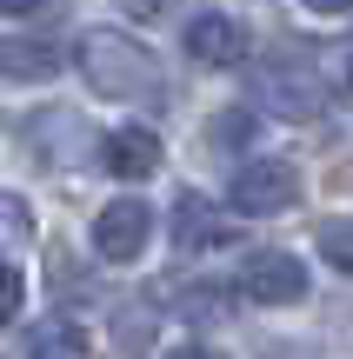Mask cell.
Segmentation results:
<instances>
[{
  "instance_id": "ac0fdd59",
  "label": "cell",
  "mask_w": 353,
  "mask_h": 359,
  "mask_svg": "<svg viewBox=\"0 0 353 359\" xmlns=\"http://www.w3.org/2000/svg\"><path fill=\"white\" fill-rule=\"evenodd\" d=\"M40 0H0V13H34Z\"/></svg>"
},
{
  "instance_id": "e0dca14e",
  "label": "cell",
  "mask_w": 353,
  "mask_h": 359,
  "mask_svg": "<svg viewBox=\"0 0 353 359\" xmlns=\"http://www.w3.org/2000/svg\"><path fill=\"white\" fill-rule=\"evenodd\" d=\"M314 13H353V0H307Z\"/></svg>"
},
{
  "instance_id": "30bf717a",
  "label": "cell",
  "mask_w": 353,
  "mask_h": 359,
  "mask_svg": "<svg viewBox=\"0 0 353 359\" xmlns=\"http://www.w3.org/2000/svg\"><path fill=\"white\" fill-rule=\"evenodd\" d=\"M13 246H34V206L0 187V253H13Z\"/></svg>"
},
{
  "instance_id": "7c38bea8",
  "label": "cell",
  "mask_w": 353,
  "mask_h": 359,
  "mask_svg": "<svg viewBox=\"0 0 353 359\" xmlns=\"http://www.w3.org/2000/svg\"><path fill=\"white\" fill-rule=\"evenodd\" d=\"M247 140H253V114H247V107L213 114V147H247Z\"/></svg>"
},
{
  "instance_id": "9a60e30c",
  "label": "cell",
  "mask_w": 353,
  "mask_h": 359,
  "mask_svg": "<svg viewBox=\"0 0 353 359\" xmlns=\"http://www.w3.org/2000/svg\"><path fill=\"white\" fill-rule=\"evenodd\" d=\"M327 80H333V87H353V34L327 53Z\"/></svg>"
},
{
  "instance_id": "9c48e42d",
  "label": "cell",
  "mask_w": 353,
  "mask_h": 359,
  "mask_svg": "<svg viewBox=\"0 0 353 359\" xmlns=\"http://www.w3.org/2000/svg\"><path fill=\"white\" fill-rule=\"evenodd\" d=\"M67 53L53 47L47 34H7L0 40V80H20V87H34V80H53L60 74Z\"/></svg>"
},
{
  "instance_id": "277c9868",
  "label": "cell",
  "mask_w": 353,
  "mask_h": 359,
  "mask_svg": "<svg viewBox=\"0 0 353 359\" xmlns=\"http://www.w3.org/2000/svg\"><path fill=\"white\" fill-rule=\"evenodd\" d=\"M147 240H154V213H147V200H107L100 219H93V253L107 259V266H127V259L147 253Z\"/></svg>"
},
{
  "instance_id": "2e32d148",
  "label": "cell",
  "mask_w": 353,
  "mask_h": 359,
  "mask_svg": "<svg viewBox=\"0 0 353 359\" xmlns=\"http://www.w3.org/2000/svg\"><path fill=\"white\" fill-rule=\"evenodd\" d=\"M160 359H220V353L200 346V339H187V346H173V353H160Z\"/></svg>"
},
{
  "instance_id": "ba28073f",
  "label": "cell",
  "mask_w": 353,
  "mask_h": 359,
  "mask_svg": "<svg viewBox=\"0 0 353 359\" xmlns=\"http://www.w3.org/2000/svg\"><path fill=\"white\" fill-rule=\"evenodd\" d=\"M100 167L114 180H154L160 173V133L154 127H114L100 140Z\"/></svg>"
},
{
  "instance_id": "4fadbf2b",
  "label": "cell",
  "mask_w": 353,
  "mask_h": 359,
  "mask_svg": "<svg viewBox=\"0 0 353 359\" xmlns=\"http://www.w3.org/2000/svg\"><path fill=\"white\" fill-rule=\"evenodd\" d=\"M180 313H187V320H194V313H200V320H227L220 286H194V293H180Z\"/></svg>"
},
{
  "instance_id": "5b68a950",
  "label": "cell",
  "mask_w": 353,
  "mask_h": 359,
  "mask_svg": "<svg viewBox=\"0 0 353 359\" xmlns=\"http://www.w3.org/2000/svg\"><path fill=\"white\" fill-rule=\"evenodd\" d=\"M253 93H260V107H267V114H280V120H314L320 107H327L320 80L307 74V67H293V60L267 67V74L253 80Z\"/></svg>"
},
{
  "instance_id": "52a82bcc",
  "label": "cell",
  "mask_w": 353,
  "mask_h": 359,
  "mask_svg": "<svg viewBox=\"0 0 353 359\" xmlns=\"http://www.w3.org/2000/svg\"><path fill=\"white\" fill-rule=\"evenodd\" d=\"M173 246H180V253L234 246V219H227L213 200H200V193H180V206H173Z\"/></svg>"
},
{
  "instance_id": "5bb4252c",
  "label": "cell",
  "mask_w": 353,
  "mask_h": 359,
  "mask_svg": "<svg viewBox=\"0 0 353 359\" xmlns=\"http://www.w3.org/2000/svg\"><path fill=\"white\" fill-rule=\"evenodd\" d=\"M20 299H27V280L13 266H0V326L13 320V313H20Z\"/></svg>"
},
{
  "instance_id": "6da1fadb",
  "label": "cell",
  "mask_w": 353,
  "mask_h": 359,
  "mask_svg": "<svg viewBox=\"0 0 353 359\" xmlns=\"http://www.w3.org/2000/svg\"><path fill=\"white\" fill-rule=\"evenodd\" d=\"M74 60H80V74H87V87L107 93V100H147V107L167 100V74H160L154 47L120 34V27H87Z\"/></svg>"
},
{
  "instance_id": "8992f818",
  "label": "cell",
  "mask_w": 353,
  "mask_h": 359,
  "mask_svg": "<svg viewBox=\"0 0 353 359\" xmlns=\"http://www.w3.org/2000/svg\"><path fill=\"white\" fill-rule=\"evenodd\" d=\"M187 53H194L200 67H240L247 60V27H240L234 13L207 7V13L187 20Z\"/></svg>"
},
{
  "instance_id": "3957f363",
  "label": "cell",
  "mask_w": 353,
  "mask_h": 359,
  "mask_svg": "<svg viewBox=\"0 0 353 359\" xmlns=\"http://www.w3.org/2000/svg\"><path fill=\"white\" fill-rule=\"evenodd\" d=\"M240 293H247L253 306H300V299H307L300 253H287V246H260V253H247V266H240Z\"/></svg>"
},
{
  "instance_id": "8fae6325",
  "label": "cell",
  "mask_w": 353,
  "mask_h": 359,
  "mask_svg": "<svg viewBox=\"0 0 353 359\" xmlns=\"http://www.w3.org/2000/svg\"><path fill=\"white\" fill-rule=\"evenodd\" d=\"M314 240H320V253H327V266L353 273V219H327V226H320Z\"/></svg>"
},
{
  "instance_id": "7a4b0ae2",
  "label": "cell",
  "mask_w": 353,
  "mask_h": 359,
  "mask_svg": "<svg viewBox=\"0 0 353 359\" xmlns=\"http://www.w3.org/2000/svg\"><path fill=\"white\" fill-rule=\"evenodd\" d=\"M227 200L247 219H274V213H287V206L300 200V173H293L287 160H247V167L234 173V187H227Z\"/></svg>"
}]
</instances>
